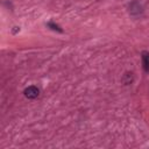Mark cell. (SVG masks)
Segmentation results:
<instances>
[{"label":"cell","instance_id":"cell-1","mask_svg":"<svg viewBox=\"0 0 149 149\" xmlns=\"http://www.w3.org/2000/svg\"><path fill=\"white\" fill-rule=\"evenodd\" d=\"M38 94H40V91L36 86H29L24 90V95L28 99H35L36 97H38Z\"/></svg>","mask_w":149,"mask_h":149},{"label":"cell","instance_id":"cell-2","mask_svg":"<svg viewBox=\"0 0 149 149\" xmlns=\"http://www.w3.org/2000/svg\"><path fill=\"white\" fill-rule=\"evenodd\" d=\"M142 64H143L144 71L148 72L149 71V52L148 51L142 52Z\"/></svg>","mask_w":149,"mask_h":149}]
</instances>
